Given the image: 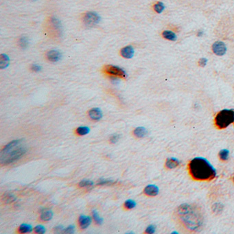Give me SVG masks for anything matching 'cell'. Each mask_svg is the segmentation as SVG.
<instances>
[{"mask_svg": "<svg viewBox=\"0 0 234 234\" xmlns=\"http://www.w3.org/2000/svg\"><path fill=\"white\" fill-rule=\"evenodd\" d=\"M26 143L23 139H16L7 144L0 152V163L9 165L20 159L27 152Z\"/></svg>", "mask_w": 234, "mask_h": 234, "instance_id": "3957f363", "label": "cell"}, {"mask_svg": "<svg viewBox=\"0 0 234 234\" xmlns=\"http://www.w3.org/2000/svg\"><path fill=\"white\" fill-rule=\"evenodd\" d=\"M212 50L217 56H223L227 52L226 45L222 41H216L212 45Z\"/></svg>", "mask_w": 234, "mask_h": 234, "instance_id": "52a82bcc", "label": "cell"}, {"mask_svg": "<svg viewBox=\"0 0 234 234\" xmlns=\"http://www.w3.org/2000/svg\"><path fill=\"white\" fill-rule=\"evenodd\" d=\"M32 1H33V2H34V1H37V0H32Z\"/></svg>", "mask_w": 234, "mask_h": 234, "instance_id": "8d00e7d4", "label": "cell"}, {"mask_svg": "<svg viewBox=\"0 0 234 234\" xmlns=\"http://www.w3.org/2000/svg\"><path fill=\"white\" fill-rule=\"evenodd\" d=\"M120 53H121V55L122 56V57L128 59V58H131L133 57L135 51H134L133 47L131 46V45H128V46L122 48L120 51Z\"/></svg>", "mask_w": 234, "mask_h": 234, "instance_id": "8fae6325", "label": "cell"}, {"mask_svg": "<svg viewBox=\"0 0 234 234\" xmlns=\"http://www.w3.org/2000/svg\"><path fill=\"white\" fill-rule=\"evenodd\" d=\"M133 133L136 137L142 138V137H144L145 136H146V135L148 134V131L144 127H139L135 129L133 131Z\"/></svg>", "mask_w": 234, "mask_h": 234, "instance_id": "4fadbf2b", "label": "cell"}, {"mask_svg": "<svg viewBox=\"0 0 234 234\" xmlns=\"http://www.w3.org/2000/svg\"><path fill=\"white\" fill-rule=\"evenodd\" d=\"M114 183V181L110 179H100L98 183H97V185L99 186H109V185H111L112 183Z\"/></svg>", "mask_w": 234, "mask_h": 234, "instance_id": "83f0119b", "label": "cell"}, {"mask_svg": "<svg viewBox=\"0 0 234 234\" xmlns=\"http://www.w3.org/2000/svg\"><path fill=\"white\" fill-rule=\"evenodd\" d=\"M177 214L185 227L191 231H198L203 223V217L200 209L196 206L182 204L177 209Z\"/></svg>", "mask_w": 234, "mask_h": 234, "instance_id": "6da1fadb", "label": "cell"}, {"mask_svg": "<svg viewBox=\"0 0 234 234\" xmlns=\"http://www.w3.org/2000/svg\"><path fill=\"white\" fill-rule=\"evenodd\" d=\"M93 186V182L89 180H82L80 182L79 186L80 187H91Z\"/></svg>", "mask_w": 234, "mask_h": 234, "instance_id": "d4e9b609", "label": "cell"}, {"mask_svg": "<svg viewBox=\"0 0 234 234\" xmlns=\"http://www.w3.org/2000/svg\"><path fill=\"white\" fill-rule=\"evenodd\" d=\"M90 132V128L87 127H79L76 129V133L80 136H84L89 134Z\"/></svg>", "mask_w": 234, "mask_h": 234, "instance_id": "ffe728a7", "label": "cell"}, {"mask_svg": "<svg viewBox=\"0 0 234 234\" xmlns=\"http://www.w3.org/2000/svg\"><path fill=\"white\" fill-rule=\"evenodd\" d=\"M64 229L65 228L63 227V226L62 225H58V226H57L54 229V231L56 233H61L62 232H64Z\"/></svg>", "mask_w": 234, "mask_h": 234, "instance_id": "e575fe53", "label": "cell"}, {"mask_svg": "<svg viewBox=\"0 0 234 234\" xmlns=\"http://www.w3.org/2000/svg\"><path fill=\"white\" fill-rule=\"evenodd\" d=\"M100 17L95 12H87L83 17V22L87 26L93 27L100 22Z\"/></svg>", "mask_w": 234, "mask_h": 234, "instance_id": "8992f818", "label": "cell"}, {"mask_svg": "<svg viewBox=\"0 0 234 234\" xmlns=\"http://www.w3.org/2000/svg\"><path fill=\"white\" fill-rule=\"evenodd\" d=\"M191 177L197 181H212L216 177V171L208 161L202 157H196L188 164Z\"/></svg>", "mask_w": 234, "mask_h": 234, "instance_id": "7a4b0ae2", "label": "cell"}, {"mask_svg": "<svg viewBox=\"0 0 234 234\" xmlns=\"http://www.w3.org/2000/svg\"><path fill=\"white\" fill-rule=\"evenodd\" d=\"M219 157L222 161H227L229 159V151L227 149H222L219 152Z\"/></svg>", "mask_w": 234, "mask_h": 234, "instance_id": "44dd1931", "label": "cell"}, {"mask_svg": "<svg viewBox=\"0 0 234 234\" xmlns=\"http://www.w3.org/2000/svg\"><path fill=\"white\" fill-rule=\"evenodd\" d=\"M155 232V227L154 225H149L146 229V233H154Z\"/></svg>", "mask_w": 234, "mask_h": 234, "instance_id": "1f68e13d", "label": "cell"}, {"mask_svg": "<svg viewBox=\"0 0 234 234\" xmlns=\"http://www.w3.org/2000/svg\"><path fill=\"white\" fill-rule=\"evenodd\" d=\"M233 181H234V178H233Z\"/></svg>", "mask_w": 234, "mask_h": 234, "instance_id": "74e56055", "label": "cell"}, {"mask_svg": "<svg viewBox=\"0 0 234 234\" xmlns=\"http://www.w3.org/2000/svg\"><path fill=\"white\" fill-rule=\"evenodd\" d=\"M75 232V227L74 225H69L67 228H65L64 233H74Z\"/></svg>", "mask_w": 234, "mask_h": 234, "instance_id": "f546056e", "label": "cell"}, {"mask_svg": "<svg viewBox=\"0 0 234 234\" xmlns=\"http://www.w3.org/2000/svg\"><path fill=\"white\" fill-rule=\"evenodd\" d=\"M45 231H46V229L43 225H37L34 229V232L39 234H43L45 233Z\"/></svg>", "mask_w": 234, "mask_h": 234, "instance_id": "4316f807", "label": "cell"}, {"mask_svg": "<svg viewBox=\"0 0 234 234\" xmlns=\"http://www.w3.org/2000/svg\"><path fill=\"white\" fill-rule=\"evenodd\" d=\"M92 218L89 216L81 215L78 218V223L80 228L82 229H85L88 228L89 225L92 224Z\"/></svg>", "mask_w": 234, "mask_h": 234, "instance_id": "ba28073f", "label": "cell"}, {"mask_svg": "<svg viewBox=\"0 0 234 234\" xmlns=\"http://www.w3.org/2000/svg\"><path fill=\"white\" fill-rule=\"evenodd\" d=\"M207 59L205 58H201L200 60H199V65L201 66V67H205V66H206V65H207Z\"/></svg>", "mask_w": 234, "mask_h": 234, "instance_id": "d6a6232c", "label": "cell"}, {"mask_svg": "<svg viewBox=\"0 0 234 234\" xmlns=\"http://www.w3.org/2000/svg\"><path fill=\"white\" fill-rule=\"evenodd\" d=\"M136 205H137L136 202L133 200H131V199L126 201L124 202V207L127 209H134L136 207Z\"/></svg>", "mask_w": 234, "mask_h": 234, "instance_id": "7402d4cb", "label": "cell"}, {"mask_svg": "<svg viewBox=\"0 0 234 234\" xmlns=\"http://www.w3.org/2000/svg\"><path fill=\"white\" fill-rule=\"evenodd\" d=\"M179 165V160L174 158H169L166 160V166L168 169H173L175 168L178 166Z\"/></svg>", "mask_w": 234, "mask_h": 234, "instance_id": "5bb4252c", "label": "cell"}, {"mask_svg": "<svg viewBox=\"0 0 234 234\" xmlns=\"http://www.w3.org/2000/svg\"><path fill=\"white\" fill-rule=\"evenodd\" d=\"M234 122V111L232 109H223L216 115L215 123L220 129L228 127Z\"/></svg>", "mask_w": 234, "mask_h": 234, "instance_id": "277c9868", "label": "cell"}, {"mask_svg": "<svg viewBox=\"0 0 234 234\" xmlns=\"http://www.w3.org/2000/svg\"><path fill=\"white\" fill-rule=\"evenodd\" d=\"M5 198H3V199L5 200V202H12L14 201H15V198L13 197V195L12 194H5Z\"/></svg>", "mask_w": 234, "mask_h": 234, "instance_id": "4dcf8cb0", "label": "cell"}, {"mask_svg": "<svg viewBox=\"0 0 234 234\" xmlns=\"http://www.w3.org/2000/svg\"><path fill=\"white\" fill-rule=\"evenodd\" d=\"M203 34H204L203 31H202V30H199L198 32L197 35H198V37H201V36L203 35Z\"/></svg>", "mask_w": 234, "mask_h": 234, "instance_id": "d590c367", "label": "cell"}, {"mask_svg": "<svg viewBox=\"0 0 234 234\" xmlns=\"http://www.w3.org/2000/svg\"><path fill=\"white\" fill-rule=\"evenodd\" d=\"M212 210L216 214H221L223 210V205L221 203H215L212 206Z\"/></svg>", "mask_w": 234, "mask_h": 234, "instance_id": "603a6c76", "label": "cell"}, {"mask_svg": "<svg viewBox=\"0 0 234 234\" xmlns=\"http://www.w3.org/2000/svg\"><path fill=\"white\" fill-rule=\"evenodd\" d=\"M162 36L163 37V38H165L166 39L169 40V41H175L177 39V37L176 35V34L170 30L163 31L162 33Z\"/></svg>", "mask_w": 234, "mask_h": 234, "instance_id": "2e32d148", "label": "cell"}, {"mask_svg": "<svg viewBox=\"0 0 234 234\" xmlns=\"http://www.w3.org/2000/svg\"><path fill=\"white\" fill-rule=\"evenodd\" d=\"M120 138V135L118 134H114L110 137V142L112 144H116Z\"/></svg>", "mask_w": 234, "mask_h": 234, "instance_id": "f1b7e54d", "label": "cell"}, {"mask_svg": "<svg viewBox=\"0 0 234 234\" xmlns=\"http://www.w3.org/2000/svg\"><path fill=\"white\" fill-rule=\"evenodd\" d=\"M18 230L21 233H28L32 231V227L28 224H22L19 226Z\"/></svg>", "mask_w": 234, "mask_h": 234, "instance_id": "ac0fdd59", "label": "cell"}, {"mask_svg": "<svg viewBox=\"0 0 234 234\" xmlns=\"http://www.w3.org/2000/svg\"><path fill=\"white\" fill-rule=\"evenodd\" d=\"M92 216H93V219L94 222H95L97 225H102L104 220L102 218L100 217L98 212H97L96 210H93L92 212Z\"/></svg>", "mask_w": 234, "mask_h": 234, "instance_id": "d6986e66", "label": "cell"}, {"mask_svg": "<svg viewBox=\"0 0 234 234\" xmlns=\"http://www.w3.org/2000/svg\"><path fill=\"white\" fill-rule=\"evenodd\" d=\"M88 114L89 117L94 121H98L102 117V111L98 108H93V109L89 110Z\"/></svg>", "mask_w": 234, "mask_h": 234, "instance_id": "9c48e42d", "label": "cell"}, {"mask_svg": "<svg viewBox=\"0 0 234 234\" xmlns=\"http://www.w3.org/2000/svg\"><path fill=\"white\" fill-rule=\"evenodd\" d=\"M19 44L21 47L23 49H25L27 47V45H28V40H27L26 37H22L19 39Z\"/></svg>", "mask_w": 234, "mask_h": 234, "instance_id": "484cf974", "label": "cell"}, {"mask_svg": "<svg viewBox=\"0 0 234 234\" xmlns=\"http://www.w3.org/2000/svg\"><path fill=\"white\" fill-rule=\"evenodd\" d=\"M104 71L107 74L111 75L113 76H117L120 78H126L127 76V73L123 69L115 65H106L104 67Z\"/></svg>", "mask_w": 234, "mask_h": 234, "instance_id": "5b68a950", "label": "cell"}, {"mask_svg": "<svg viewBox=\"0 0 234 234\" xmlns=\"http://www.w3.org/2000/svg\"><path fill=\"white\" fill-rule=\"evenodd\" d=\"M46 57L48 59V61L51 62H58L61 60L62 55L61 52H59L57 50H50L47 52Z\"/></svg>", "mask_w": 234, "mask_h": 234, "instance_id": "30bf717a", "label": "cell"}, {"mask_svg": "<svg viewBox=\"0 0 234 234\" xmlns=\"http://www.w3.org/2000/svg\"><path fill=\"white\" fill-rule=\"evenodd\" d=\"M144 194L149 197H155L159 194V190L157 186L155 185H148L144 189Z\"/></svg>", "mask_w": 234, "mask_h": 234, "instance_id": "7c38bea8", "label": "cell"}, {"mask_svg": "<svg viewBox=\"0 0 234 234\" xmlns=\"http://www.w3.org/2000/svg\"><path fill=\"white\" fill-rule=\"evenodd\" d=\"M10 59L6 54H1L0 56V67L2 69H4L7 67L9 65Z\"/></svg>", "mask_w": 234, "mask_h": 234, "instance_id": "e0dca14e", "label": "cell"}, {"mask_svg": "<svg viewBox=\"0 0 234 234\" xmlns=\"http://www.w3.org/2000/svg\"><path fill=\"white\" fill-rule=\"evenodd\" d=\"M54 214L51 210H43L40 216V219L42 221H49L53 218Z\"/></svg>", "mask_w": 234, "mask_h": 234, "instance_id": "9a60e30c", "label": "cell"}, {"mask_svg": "<svg viewBox=\"0 0 234 234\" xmlns=\"http://www.w3.org/2000/svg\"><path fill=\"white\" fill-rule=\"evenodd\" d=\"M154 9L157 13L160 14L163 11L164 9H165V6H164L163 3L162 2H157L154 6Z\"/></svg>", "mask_w": 234, "mask_h": 234, "instance_id": "cb8c5ba5", "label": "cell"}, {"mask_svg": "<svg viewBox=\"0 0 234 234\" xmlns=\"http://www.w3.org/2000/svg\"><path fill=\"white\" fill-rule=\"evenodd\" d=\"M41 67L40 65H37V64H34L32 65V70L35 72H39L41 70Z\"/></svg>", "mask_w": 234, "mask_h": 234, "instance_id": "836d02e7", "label": "cell"}]
</instances>
